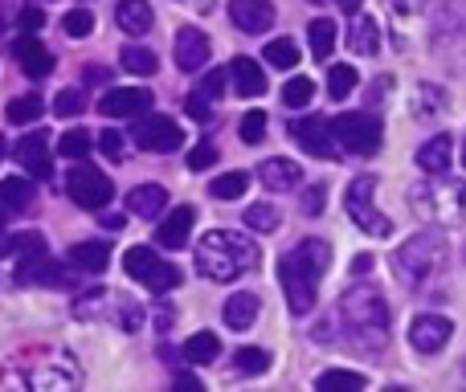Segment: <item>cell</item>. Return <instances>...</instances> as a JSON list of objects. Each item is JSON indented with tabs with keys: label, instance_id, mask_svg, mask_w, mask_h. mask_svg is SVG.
Segmentation results:
<instances>
[{
	"label": "cell",
	"instance_id": "43",
	"mask_svg": "<svg viewBox=\"0 0 466 392\" xmlns=\"http://www.w3.org/2000/svg\"><path fill=\"white\" fill-rule=\"evenodd\" d=\"M82 106H86V98H82V90H62V95L54 98V111L62 115V119H74V115H82Z\"/></svg>",
	"mask_w": 466,
	"mask_h": 392
},
{
	"label": "cell",
	"instance_id": "11",
	"mask_svg": "<svg viewBox=\"0 0 466 392\" xmlns=\"http://www.w3.org/2000/svg\"><path fill=\"white\" fill-rule=\"evenodd\" d=\"M152 103H156V95L144 86H115L98 98V111L106 119H139V115L152 111Z\"/></svg>",
	"mask_w": 466,
	"mask_h": 392
},
{
	"label": "cell",
	"instance_id": "15",
	"mask_svg": "<svg viewBox=\"0 0 466 392\" xmlns=\"http://www.w3.org/2000/svg\"><path fill=\"white\" fill-rule=\"evenodd\" d=\"M209 37H205L197 25H180L177 29V45H172V57H177L180 74H197L205 62H209Z\"/></svg>",
	"mask_w": 466,
	"mask_h": 392
},
{
	"label": "cell",
	"instance_id": "31",
	"mask_svg": "<svg viewBox=\"0 0 466 392\" xmlns=\"http://www.w3.org/2000/svg\"><path fill=\"white\" fill-rule=\"evenodd\" d=\"M307 45H311V54L319 57H331V49H336V21H328V16H319V21L307 25Z\"/></svg>",
	"mask_w": 466,
	"mask_h": 392
},
{
	"label": "cell",
	"instance_id": "32",
	"mask_svg": "<svg viewBox=\"0 0 466 392\" xmlns=\"http://www.w3.org/2000/svg\"><path fill=\"white\" fill-rule=\"evenodd\" d=\"M246 193H249V172H221V176L209 185L213 200H238Z\"/></svg>",
	"mask_w": 466,
	"mask_h": 392
},
{
	"label": "cell",
	"instance_id": "8",
	"mask_svg": "<svg viewBox=\"0 0 466 392\" xmlns=\"http://www.w3.org/2000/svg\"><path fill=\"white\" fill-rule=\"evenodd\" d=\"M123 270H127L139 286L152 290V295H168V290L180 286V270L172 262H164V257L147 246H131L127 254H123Z\"/></svg>",
	"mask_w": 466,
	"mask_h": 392
},
{
	"label": "cell",
	"instance_id": "27",
	"mask_svg": "<svg viewBox=\"0 0 466 392\" xmlns=\"http://www.w3.org/2000/svg\"><path fill=\"white\" fill-rule=\"evenodd\" d=\"M180 356H185L193 368H205V364H213L221 356V339L213 336V331H197V336L185 339V352Z\"/></svg>",
	"mask_w": 466,
	"mask_h": 392
},
{
	"label": "cell",
	"instance_id": "30",
	"mask_svg": "<svg viewBox=\"0 0 466 392\" xmlns=\"http://www.w3.org/2000/svg\"><path fill=\"white\" fill-rule=\"evenodd\" d=\"M119 65L127 74H136V78H152V74L160 70V62H156V54L147 45H127L119 54Z\"/></svg>",
	"mask_w": 466,
	"mask_h": 392
},
{
	"label": "cell",
	"instance_id": "38",
	"mask_svg": "<svg viewBox=\"0 0 466 392\" xmlns=\"http://www.w3.org/2000/svg\"><path fill=\"white\" fill-rule=\"evenodd\" d=\"M356 82H360L356 65H331V74H328V95H331V98H348V95L356 90Z\"/></svg>",
	"mask_w": 466,
	"mask_h": 392
},
{
	"label": "cell",
	"instance_id": "26",
	"mask_svg": "<svg viewBox=\"0 0 466 392\" xmlns=\"http://www.w3.org/2000/svg\"><path fill=\"white\" fill-rule=\"evenodd\" d=\"M115 21H119L123 33H131V37H139V33L152 29L156 13L147 0H119V8H115Z\"/></svg>",
	"mask_w": 466,
	"mask_h": 392
},
{
	"label": "cell",
	"instance_id": "52",
	"mask_svg": "<svg viewBox=\"0 0 466 392\" xmlns=\"http://www.w3.org/2000/svg\"><path fill=\"white\" fill-rule=\"evenodd\" d=\"M103 229L119 233V229H123V216H119V213H115V216H103Z\"/></svg>",
	"mask_w": 466,
	"mask_h": 392
},
{
	"label": "cell",
	"instance_id": "41",
	"mask_svg": "<svg viewBox=\"0 0 466 392\" xmlns=\"http://www.w3.org/2000/svg\"><path fill=\"white\" fill-rule=\"evenodd\" d=\"M319 388H364L369 380L360 377V372H348V368H331V372H323L319 380H315Z\"/></svg>",
	"mask_w": 466,
	"mask_h": 392
},
{
	"label": "cell",
	"instance_id": "25",
	"mask_svg": "<svg viewBox=\"0 0 466 392\" xmlns=\"http://www.w3.org/2000/svg\"><path fill=\"white\" fill-rule=\"evenodd\" d=\"M70 266L82 274H103L111 266V246L106 241H78L70 249Z\"/></svg>",
	"mask_w": 466,
	"mask_h": 392
},
{
	"label": "cell",
	"instance_id": "45",
	"mask_svg": "<svg viewBox=\"0 0 466 392\" xmlns=\"http://www.w3.org/2000/svg\"><path fill=\"white\" fill-rule=\"evenodd\" d=\"M323 196H328V185H307L299 205H303L307 216H319V213H323Z\"/></svg>",
	"mask_w": 466,
	"mask_h": 392
},
{
	"label": "cell",
	"instance_id": "5",
	"mask_svg": "<svg viewBox=\"0 0 466 392\" xmlns=\"http://www.w3.org/2000/svg\"><path fill=\"white\" fill-rule=\"evenodd\" d=\"M410 205L426 225L454 229V225L466 221V185L462 180H451L446 172H438V176L426 172V180H418L410 188Z\"/></svg>",
	"mask_w": 466,
	"mask_h": 392
},
{
	"label": "cell",
	"instance_id": "39",
	"mask_svg": "<svg viewBox=\"0 0 466 392\" xmlns=\"http://www.w3.org/2000/svg\"><path fill=\"white\" fill-rule=\"evenodd\" d=\"M90 147H95V139H90V131H66L62 139H57V152L66 156V160H86Z\"/></svg>",
	"mask_w": 466,
	"mask_h": 392
},
{
	"label": "cell",
	"instance_id": "47",
	"mask_svg": "<svg viewBox=\"0 0 466 392\" xmlns=\"http://www.w3.org/2000/svg\"><path fill=\"white\" fill-rule=\"evenodd\" d=\"M221 90H226V70H213V74H205L201 78V86H197V95L201 98H221Z\"/></svg>",
	"mask_w": 466,
	"mask_h": 392
},
{
	"label": "cell",
	"instance_id": "6",
	"mask_svg": "<svg viewBox=\"0 0 466 392\" xmlns=\"http://www.w3.org/2000/svg\"><path fill=\"white\" fill-rule=\"evenodd\" d=\"M344 208L356 229L369 233V237H389L393 233V221L377 208V176H356L344 193Z\"/></svg>",
	"mask_w": 466,
	"mask_h": 392
},
{
	"label": "cell",
	"instance_id": "4",
	"mask_svg": "<svg viewBox=\"0 0 466 392\" xmlns=\"http://www.w3.org/2000/svg\"><path fill=\"white\" fill-rule=\"evenodd\" d=\"M339 319H344V336L352 339L360 352H385L389 347V307L377 286H352L339 298Z\"/></svg>",
	"mask_w": 466,
	"mask_h": 392
},
{
	"label": "cell",
	"instance_id": "56",
	"mask_svg": "<svg viewBox=\"0 0 466 392\" xmlns=\"http://www.w3.org/2000/svg\"><path fill=\"white\" fill-rule=\"evenodd\" d=\"M0 156H5V139H0Z\"/></svg>",
	"mask_w": 466,
	"mask_h": 392
},
{
	"label": "cell",
	"instance_id": "13",
	"mask_svg": "<svg viewBox=\"0 0 466 392\" xmlns=\"http://www.w3.org/2000/svg\"><path fill=\"white\" fill-rule=\"evenodd\" d=\"M136 144L144 147V152H177L180 144H185V131L177 127V119H168V115H147L144 123L136 127Z\"/></svg>",
	"mask_w": 466,
	"mask_h": 392
},
{
	"label": "cell",
	"instance_id": "36",
	"mask_svg": "<svg viewBox=\"0 0 466 392\" xmlns=\"http://www.w3.org/2000/svg\"><path fill=\"white\" fill-rule=\"evenodd\" d=\"M311 98H315V82L303 78V74H295V78L282 86V103H287L290 111H303V106H311Z\"/></svg>",
	"mask_w": 466,
	"mask_h": 392
},
{
	"label": "cell",
	"instance_id": "57",
	"mask_svg": "<svg viewBox=\"0 0 466 392\" xmlns=\"http://www.w3.org/2000/svg\"><path fill=\"white\" fill-rule=\"evenodd\" d=\"M462 164H466V144H462Z\"/></svg>",
	"mask_w": 466,
	"mask_h": 392
},
{
	"label": "cell",
	"instance_id": "29",
	"mask_svg": "<svg viewBox=\"0 0 466 392\" xmlns=\"http://www.w3.org/2000/svg\"><path fill=\"white\" fill-rule=\"evenodd\" d=\"M33 205V185L25 176H5L0 180V208L5 213H25Z\"/></svg>",
	"mask_w": 466,
	"mask_h": 392
},
{
	"label": "cell",
	"instance_id": "44",
	"mask_svg": "<svg viewBox=\"0 0 466 392\" xmlns=\"http://www.w3.org/2000/svg\"><path fill=\"white\" fill-rule=\"evenodd\" d=\"M446 106V95L438 86H418V115H434V111H442Z\"/></svg>",
	"mask_w": 466,
	"mask_h": 392
},
{
	"label": "cell",
	"instance_id": "3",
	"mask_svg": "<svg viewBox=\"0 0 466 392\" xmlns=\"http://www.w3.org/2000/svg\"><path fill=\"white\" fill-rule=\"evenodd\" d=\"M446 257H451V246H446V237L438 229L413 233V237L393 254V274L405 290H413V295L438 298L434 278L446 270Z\"/></svg>",
	"mask_w": 466,
	"mask_h": 392
},
{
	"label": "cell",
	"instance_id": "35",
	"mask_svg": "<svg viewBox=\"0 0 466 392\" xmlns=\"http://www.w3.org/2000/svg\"><path fill=\"white\" fill-rule=\"evenodd\" d=\"M246 225L254 233H279L282 229V213L274 205H266V200H258V205L246 208Z\"/></svg>",
	"mask_w": 466,
	"mask_h": 392
},
{
	"label": "cell",
	"instance_id": "1",
	"mask_svg": "<svg viewBox=\"0 0 466 392\" xmlns=\"http://www.w3.org/2000/svg\"><path fill=\"white\" fill-rule=\"evenodd\" d=\"M328 266H331V246L319 237H303L290 254L279 257V286L287 295L290 315H311Z\"/></svg>",
	"mask_w": 466,
	"mask_h": 392
},
{
	"label": "cell",
	"instance_id": "19",
	"mask_svg": "<svg viewBox=\"0 0 466 392\" xmlns=\"http://www.w3.org/2000/svg\"><path fill=\"white\" fill-rule=\"evenodd\" d=\"M258 180L266 185V193H290V188L303 185V164L287 160V156H270L258 168Z\"/></svg>",
	"mask_w": 466,
	"mask_h": 392
},
{
	"label": "cell",
	"instance_id": "21",
	"mask_svg": "<svg viewBox=\"0 0 466 392\" xmlns=\"http://www.w3.org/2000/svg\"><path fill=\"white\" fill-rule=\"evenodd\" d=\"M229 78H233V90H238L241 98H258L266 90V74H262V65L254 62V57H233L229 62Z\"/></svg>",
	"mask_w": 466,
	"mask_h": 392
},
{
	"label": "cell",
	"instance_id": "48",
	"mask_svg": "<svg viewBox=\"0 0 466 392\" xmlns=\"http://www.w3.org/2000/svg\"><path fill=\"white\" fill-rule=\"evenodd\" d=\"M209 164H218V147H213V144H201V147H193V152H188V168H193V172H205Z\"/></svg>",
	"mask_w": 466,
	"mask_h": 392
},
{
	"label": "cell",
	"instance_id": "2",
	"mask_svg": "<svg viewBox=\"0 0 466 392\" xmlns=\"http://www.w3.org/2000/svg\"><path fill=\"white\" fill-rule=\"evenodd\" d=\"M262 262V249L241 229H209L197 241V270L209 282H233Z\"/></svg>",
	"mask_w": 466,
	"mask_h": 392
},
{
	"label": "cell",
	"instance_id": "54",
	"mask_svg": "<svg viewBox=\"0 0 466 392\" xmlns=\"http://www.w3.org/2000/svg\"><path fill=\"white\" fill-rule=\"evenodd\" d=\"M369 266H372V257H369V254H360V257H356L352 270H356V274H369Z\"/></svg>",
	"mask_w": 466,
	"mask_h": 392
},
{
	"label": "cell",
	"instance_id": "53",
	"mask_svg": "<svg viewBox=\"0 0 466 392\" xmlns=\"http://www.w3.org/2000/svg\"><path fill=\"white\" fill-rule=\"evenodd\" d=\"M86 82H106V70H103V65H90V70H86Z\"/></svg>",
	"mask_w": 466,
	"mask_h": 392
},
{
	"label": "cell",
	"instance_id": "16",
	"mask_svg": "<svg viewBox=\"0 0 466 392\" xmlns=\"http://www.w3.org/2000/svg\"><path fill=\"white\" fill-rule=\"evenodd\" d=\"M13 156H16V164H21L33 180H49V176H54V164H49V144H46V136H41V131H29L25 139H16Z\"/></svg>",
	"mask_w": 466,
	"mask_h": 392
},
{
	"label": "cell",
	"instance_id": "37",
	"mask_svg": "<svg viewBox=\"0 0 466 392\" xmlns=\"http://www.w3.org/2000/svg\"><path fill=\"white\" fill-rule=\"evenodd\" d=\"M262 57L274 65V70H290V65H299V45H295V41H287V37L266 41Z\"/></svg>",
	"mask_w": 466,
	"mask_h": 392
},
{
	"label": "cell",
	"instance_id": "7",
	"mask_svg": "<svg viewBox=\"0 0 466 392\" xmlns=\"http://www.w3.org/2000/svg\"><path fill=\"white\" fill-rule=\"evenodd\" d=\"M331 123V139H336L339 152L352 156H377L380 152V119L369 111H344Z\"/></svg>",
	"mask_w": 466,
	"mask_h": 392
},
{
	"label": "cell",
	"instance_id": "17",
	"mask_svg": "<svg viewBox=\"0 0 466 392\" xmlns=\"http://www.w3.org/2000/svg\"><path fill=\"white\" fill-rule=\"evenodd\" d=\"M13 57H16V65H21L29 78H46V74L54 70V54L41 45L37 33H21V37L13 41Z\"/></svg>",
	"mask_w": 466,
	"mask_h": 392
},
{
	"label": "cell",
	"instance_id": "46",
	"mask_svg": "<svg viewBox=\"0 0 466 392\" xmlns=\"http://www.w3.org/2000/svg\"><path fill=\"white\" fill-rule=\"evenodd\" d=\"M98 152L106 156V160H123V152H127V144H123L119 131H103L98 136Z\"/></svg>",
	"mask_w": 466,
	"mask_h": 392
},
{
	"label": "cell",
	"instance_id": "33",
	"mask_svg": "<svg viewBox=\"0 0 466 392\" xmlns=\"http://www.w3.org/2000/svg\"><path fill=\"white\" fill-rule=\"evenodd\" d=\"M233 368L241 377H262V372H270V352L266 347H238L233 352Z\"/></svg>",
	"mask_w": 466,
	"mask_h": 392
},
{
	"label": "cell",
	"instance_id": "24",
	"mask_svg": "<svg viewBox=\"0 0 466 392\" xmlns=\"http://www.w3.org/2000/svg\"><path fill=\"white\" fill-rule=\"evenodd\" d=\"M258 311H262V303H258V295H249V290H241V295H229L226 311H221V319H226L229 331H246L258 323Z\"/></svg>",
	"mask_w": 466,
	"mask_h": 392
},
{
	"label": "cell",
	"instance_id": "49",
	"mask_svg": "<svg viewBox=\"0 0 466 392\" xmlns=\"http://www.w3.org/2000/svg\"><path fill=\"white\" fill-rule=\"evenodd\" d=\"M41 25H46V13H41V8H21V33H37Z\"/></svg>",
	"mask_w": 466,
	"mask_h": 392
},
{
	"label": "cell",
	"instance_id": "28",
	"mask_svg": "<svg viewBox=\"0 0 466 392\" xmlns=\"http://www.w3.org/2000/svg\"><path fill=\"white\" fill-rule=\"evenodd\" d=\"M348 45H352V54H364V57L377 54V49H380V29H377V21H372V16H360V13H356L352 29H348Z\"/></svg>",
	"mask_w": 466,
	"mask_h": 392
},
{
	"label": "cell",
	"instance_id": "14",
	"mask_svg": "<svg viewBox=\"0 0 466 392\" xmlns=\"http://www.w3.org/2000/svg\"><path fill=\"white\" fill-rule=\"evenodd\" d=\"M451 336H454V323L446 319V315H418V319L410 323V344H413V352H421V356H438L451 344Z\"/></svg>",
	"mask_w": 466,
	"mask_h": 392
},
{
	"label": "cell",
	"instance_id": "12",
	"mask_svg": "<svg viewBox=\"0 0 466 392\" xmlns=\"http://www.w3.org/2000/svg\"><path fill=\"white\" fill-rule=\"evenodd\" d=\"M290 136H295V144L303 147V152L319 156V160H331V156H339L336 139H331V123L323 119V115H307V119H295V123H290Z\"/></svg>",
	"mask_w": 466,
	"mask_h": 392
},
{
	"label": "cell",
	"instance_id": "10",
	"mask_svg": "<svg viewBox=\"0 0 466 392\" xmlns=\"http://www.w3.org/2000/svg\"><path fill=\"white\" fill-rule=\"evenodd\" d=\"M66 193H70V200L78 208H90V213H98V208L111 205L115 185H111V176H106V172L95 168V164L78 160L70 168V176H66Z\"/></svg>",
	"mask_w": 466,
	"mask_h": 392
},
{
	"label": "cell",
	"instance_id": "23",
	"mask_svg": "<svg viewBox=\"0 0 466 392\" xmlns=\"http://www.w3.org/2000/svg\"><path fill=\"white\" fill-rule=\"evenodd\" d=\"M164 205H168V188H164V185H136V188L127 193V213L144 216V221L160 216Z\"/></svg>",
	"mask_w": 466,
	"mask_h": 392
},
{
	"label": "cell",
	"instance_id": "18",
	"mask_svg": "<svg viewBox=\"0 0 466 392\" xmlns=\"http://www.w3.org/2000/svg\"><path fill=\"white\" fill-rule=\"evenodd\" d=\"M229 21L241 33L258 37V33H266L274 25V5L270 0H229Z\"/></svg>",
	"mask_w": 466,
	"mask_h": 392
},
{
	"label": "cell",
	"instance_id": "55",
	"mask_svg": "<svg viewBox=\"0 0 466 392\" xmlns=\"http://www.w3.org/2000/svg\"><path fill=\"white\" fill-rule=\"evenodd\" d=\"M177 385H185V388H197V385H201V380H197V377H188V372H180V377H177Z\"/></svg>",
	"mask_w": 466,
	"mask_h": 392
},
{
	"label": "cell",
	"instance_id": "9",
	"mask_svg": "<svg viewBox=\"0 0 466 392\" xmlns=\"http://www.w3.org/2000/svg\"><path fill=\"white\" fill-rule=\"evenodd\" d=\"M74 315H78V319H115V315H119L123 331L144 327V307L119 298L115 290H90V295H82L78 303H74Z\"/></svg>",
	"mask_w": 466,
	"mask_h": 392
},
{
	"label": "cell",
	"instance_id": "42",
	"mask_svg": "<svg viewBox=\"0 0 466 392\" xmlns=\"http://www.w3.org/2000/svg\"><path fill=\"white\" fill-rule=\"evenodd\" d=\"M241 144H262L266 139V111H246V119L238 123Z\"/></svg>",
	"mask_w": 466,
	"mask_h": 392
},
{
	"label": "cell",
	"instance_id": "22",
	"mask_svg": "<svg viewBox=\"0 0 466 392\" xmlns=\"http://www.w3.org/2000/svg\"><path fill=\"white\" fill-rule=\"evenodd\" d=\"M451 156H454V139L446 136V131H438L434 139H426V144L418 147V168L438 176V172L451 168Z\"/></svg>",
	"mask_w": 466,
	"mask_h": 392
},
{
	"label": "cell",
	"instance_id": "34",
	"mask_svg": "<svg viewBox=\"0 0 466 392\" xmlns=\"http://www.w3.org/2000/svg\"><path fill=\"white\" fill-rule=\"evenodd\" d=\"M5 115H8V123H37L41 115H46V98L41 95H21V98H13V103L5 106Z\"/></svg>",
	"mask_w": 466,
	"mask_h": 392
},
{
	"label": "cell",
	"instance_id": "50",
	"mask_svg": "<svg viewBox=\"0 0 466 392\" xmlns=\"http://www.w3.org/2000/svg\"><path fill=\"white\" fill-rule=\"evenodd\" d=\"M185 106H188V115H193V119H201V123L213 115V111H209V98H201V95H197V90H193V95H188V103H185Z\"/></svg>",
	"mask_w": 466,
	"mask_h": 392
},
{
	"label": "cell",
	"instance_id": "20",
	"mask_svg": "<svg viewBox=\"0 0 466 392\" xmlns=\"http://www.w3.org/2000/svg\"><path fill=\"white\" fill-rule=\"evenodd\" d=\"M193 221H197V208H188V205L172 208V213L160 221V229H156V246L160 249H185L188 237H193Z\"/></svg>",
	"mask_w": 466,
	"mask_h": 392
},
{
	"label": "cell",
	"instance_id": "40",
	"mask_svg": "<svg viewBox=\"0 0 466 392\" xmlns=\"http://www.w3.org/2000/svg\"><path fill=\"white\" fill-rule=\"evenodd\" d=\"M62 29H66V37H90L95 33V13L90 8H70V13L62 16Z\"/></svg>",
	"mask_w": 466,
	"mask_h": 392
},
{
	"label": "cell",
	"instance_id": "51",
	"mask_svg": "<svg viewBox=\"0 0 466 392\" xmlns=\"http://www.w3.org/2000/svg\"><path fill=\"white\" fill-rule=\"evenodd\" d=\"M336 5H339V8H344V13H348V16H356V13H360V5H364V0H336Z\"/></svg>",
	"mask_w": 466,
	"mask_h": 392
}]
</instances>
